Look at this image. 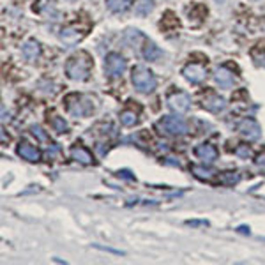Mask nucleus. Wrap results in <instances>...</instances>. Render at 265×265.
Wrapping results in <instances>:
<instances>
[{
	"instance_id": "obj_1",
	"label": "nucleus",
	"mask_w": 265,
	"mask_h": 265,
	"mask_svg": "<svg viewBox=\"0 0 265 265\" xmlns=\"http://www.w3.org/2000/svg\"><path fill=\"white\" fill-rule=\"evenodd\" d=\"M92 67V60L87 53H78V55L71 57L66 64V74L74 81H83L88 78Z\"/></svg>"
},
{
	"instance_id": "obj_13",
	"label": "nucleus",
	"mask_w": 265,
	"mask_h": 265,
	"mask_svg": "<svg viewBox=\"0 0 265 265\" xmlns=\"http://www.w3.org/2000/svg\"><path fill=\"white\" fill-rule=\"evenodd\" d=\"M216 81H218L221 87H230L233 83V74L230 73L226 67H218L216 69V74H214Z\"/></svg>"
},
{
	"instance_id": "obj_2",
	"label": "nucleus",
	"mask_w": 265,
	"mask_h": 265,
	"mask_svg": "<svg viewBox=\"0 0 265 265\" xmlns=\"http://www.w3.org/2000/svg\"><path fill=\"white\" fill-rule=\"evenodd\" d=\"M131 81H133L134 88L140 92H143V94H148V92H152L155 88V85H157V80H155V76L150 73L148 69H145V67L138 66L133 69V74H131Z\"/></svg>"
},
{
	"instance_id": "obj_5",
	"label": "nucleus",
	"mask_w": 265,
	"mask_h": 265,
	"mask_svg": "<svg viewBox=\"0 0 265 265\" xmlns=\"http://www.w3.org/2000/svg\"><path fill=\"white\" fill-rule=\"evenodd\" d=\"M182 74L187 81H191V83H201V81L205 80V76H207V69H205L201 64L193 62V64H187V66L184 67Z\"/></svg>"
},
{
	"instance_id": "obj_8",
	"label": "nucleus",
	"mask_w": 265,
	"mask_h": 265,
	"mask_svg": "<svg viewBox=\"0 0 265 265\" xmlns=\"http://www.w3.org/2000/svg\"><path fill=\"white\" fill-rule=\"evenodd\" d=\"M194 154H196V157L201 159L205 165H210V163H214L216 159H218V150H216V147L210 143L198 145V147L194 148Z\"/></svg>"
},
{
	"instance_id": "obj_12",
	"label": "nucleus",
	"mask_w": 265,
	"mask_h": 265,
	"mask_svg": "<svg viewBox=\"0 0 265 265\" xmlns=\"http://www.w3.org/2000/svg\"><path fill=\"white\" fill-rule=\"evenodd\" d=\"M23 55L27 57L30 62L37 60L39 55H41V46H39V42L34 41V39H30V41L25 42L23 44Z\"/></svg>"
},
{
	"instance_id": "obj_16",
	"label": "nucleus",
	"mask_w": 265,
	"mask_h": 265,
	"mask_svg": "<svg viewBox=\"0 0 265 265\" xmlns=\"http://www.w3.org/2000/svg\"><path fill=\"white\" fill-rule=\"evenodd\" d=\"M161 55H163V51H161V49H159L155 44H152V42H147V44H145V48H143V57H145L147 60H157Z\"/></svg>"
},
{
	"instance_id": "obj_14",
	"label": "nucleus",
	"mask_w": 265,
	"mask_h": 265,
	"mask_svg": "<svg viewBox=\"0 0 265 265\" xmlns=\"http://www.w3.org/2000/svg\"><path fill=\"white\" fill-rule=\"evenodd\" d=\"M131 4H133V0H106V6L113 13H126Z\"/></svg>"
},
{
	"instance_id": "obj_10",
	"label": "nucleus",
	"mask_w": 265,
	"mask_h": 265,
	"mask_svg": "<svg viewBox=\"0 0 265 265\" xmlns=\"http://www.w3.org/2000/svg\"><path fill=\"white\" fill-rule=\"evenodd\" d=\"M201 104H203L205 110H208V112H212V113L223 112V110L226 108L225 99L219 97V95H216V94H208L207 97L203 99V102H201Z\"/></svg>"
},
{
	"instance_id": "obj_22",
	"label": "nucleus",
	"mask_w": 265,
	"mask_h": 265,
	"mask_svg": "<svg viewBox=\"0 0 265 265\" xmlns=\"http://www.w3.org/2000/svg\"><path fill=\"white\" fill-rule=\"evenodd\" d=\"M32 133H34V134H35V136H37V138H39V140H46V134H44V133H42V129H41V127L34 126V127H32Z\"/></svg>"
},
{
	"instance_id": "obj_18",
	"label": "nucleus",
	"mask_w": 265,
	"mask_h": 265,
	"mask_svg": "<svg viewBox=\"0 0 265 265\" xmlns=\"http://www.w3.org/2000/svg\"><path fill=\"white\" fill-rule=\"evenodd\" d=\"M120 122L124 124V126H134V124L138 122V115L134 112H129V110H126V112L120 113Z\"/></svg>"
},
{
	"instance_id": "obj_23",
	"label": "nucleus",
	"mask_w": 265,
	"mask_h": 265,
	"mask_svg": "<svg viewBox=\"0 0 265 265\" xmlns=\"http://www.w3.org/2000/svg\"><path fill=\"white\" fill-rule=\"evenodd\" d=\"M71 2H74V0H71Z\"/></svg>"
},
{
	"instance_id": "obj_19",
	"label": "nucleus",
	"mask_w": 265,
	"mask_h": 265,
	"mask_svg": "<svg viewBox=\"0 0 265 265\" xmlns=\"http://www.w3.org/2000/svg\"><path fill=\"white\" fill-rule=\"evenodd\" d=\"M53 127H55L57 133H67V124L64 122V119H60V117L53 119Z\"/></svg>"
},
{
	"instance_id": "obj_15",
	"label": "nucleus",
	"mask_w": 265,
	"mask_h": 265,
	"mask_svg": "<svg viewBox=\"0 0 265 265\" xmlns=\"http://www.w3.org/2000/svg\"><path fill=\"white\" fill-rule=\"evenodd\" d=\"M71 155H73L76 161L83 163V165H90L92 163V155L88 150H85L83 147H74L73 150H71Z\"/></svg>"
},
{
	"instance_id": "obj_4",
	"label": "nucleus",
	"mask_w": 265,
	"mask_h": 265,
	"mask_svg": "<svg viewBox=\"0 0 265 265\" xmlns=\"http://www.w3.org/2000/svg\"><path fill=\"white\" fill-rule=\"evenodd\" d=\"M127 64H126V59H124L122 55H119V53H110V55H106L104 59V71L108 76H120V74L126 71Z\"/></svg>"
},
{
	"instance_id": "obj_6",
	"label": "nucleus",
	"mask_w": 265,
	"mask_h": 265,
	"mask_svg": "<svg viewBox=\"0 0 265 265\" xmlns=\"http://www.w3.org/2000/svg\"><path fill=\"white\" fill-rule=\"evenodd\" d=\"M168 106L177 113H184L189 110L191 106V97L186 94V92H177V94H172L168 97Z\"/></svg>"
},
{
	"instance_id": "obj_20",
	"label": "nucleus",
	"mask_w": 265,
	"mask_h": 265,
	"mask_svg": "<svg viewBox=\"0 0 265 265\" xmlns=\"http://www.w3.org/2000/svg\"><path fill=\"white\" fill-rule=\"evenodd\" d=\"M235 154L239 155V157L247 159V157H251V148L247 147V145H239V147L235 148Z\"/></svg>"
},
{
	"instance_id": "obj_21",
	"label": "nucleus",
	"mask_w": 265,
	"mask_h": 265,
	"mask_svg": "<svg viewBox=\"0 0 265 265\" xmlns=\"http://www.w3.org/2000/svg\"><path fill=\"white\" fill-rule=\"evenodd\" d=\"M193 172H194V175L196 177H200V179H210V172H205L203 168H193Z\"/></svg>"
},
{
	"instance_id": "obj_17",
	"label": "nucleus",
	"mask_w": 265,
	"mask_h": 265,
	"mask_svg": "<svg viewBox=\"0 0 265 265\" xmlns=\"http://www.w3.org/2000/svg\"><path fill=\"white\" fill-rule=\"evenodd\" d=\"M152 7H154V0H140L134 9H136V13L140 14V16H145V14L150 13Z\"/></svg>"
},
{
	"instance_id": "obj_3",
	"label": "nucleus",
	"mask_w": 265,
	"mask_h": 265,
	"mask_svg": "<svg viewBox=\"0 0 265 265\" xmlns=\"http://www.w3.org/2000/svg\"><path fill=\"white\" fill-rule=\"evenodd\" d=\"M157 129H161V133L166 134H184L187 131V126L180 117H165L163 120L157 122Z\"/></svg>"
},
{
	"instance_id": "obj_9",
	"label": "nucleus",
	"mask_w": 265,
	"mask_h": 265,
	"mask_svg": "<svg viewBox=\"0 0 265 265\" xmlns=\"http://www.w3.org/2000/svg\"><path fill=\"white\" fill-rule=\"evenodd\" d=\"M239 131H240V134H242L244 138H247V140H258L260 138V126H258L254 120H251V119H246V120H242L240 122V126H239Z\"/></svg>"
},
{
	"instance_id": "obj_11",
	"label": "nucleus",
	"mask_w": 265,
	"mask_h": 265,
	"mask_svg": "<svg viewBox=\"0 0 265 265\" xmlns=\"http://www.w3.org/2000/svg\"><path fill=\"white\" fill-rule=\"evenodd\" d=\"M18 155H21L23 159L32 161V163L39 161V157H41L37 148L32 147V145H28V143H20V147H18Z\"/></svg>"
},
{
	"instance_id": "obj_7",
	"label": "nucleus",
	"mask_w": 265,
	"mask_h": 265,
	"mask_svg": "<svg viewBox=\"0 0 265 265\" xmlns=\"http://www.w3.org/2000/svg\"><path fill=\"white\" fill-rule=\"evenodd\" d=\"M83 35H85V32L78 30L76 27H66V28L60 30L59 37L66 46H74V44H78L81 39H83Z\"/></svg>"
}]
</instances>
